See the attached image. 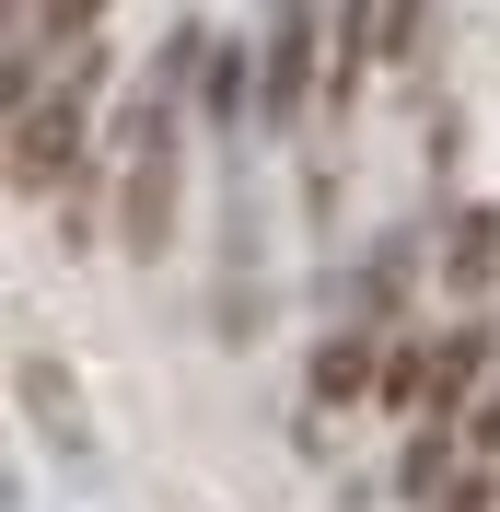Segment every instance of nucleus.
Returning <instances> with one entry per match:
<instances>
[{
	"mask_svg": "<svg viewBox=\"0 0 500 512\" xmlns=\"http://www.w3.org/2000/svg\"><path fill=\"white\" fill-rule=\"evenodd\" d=\"M12 12H47V0H12Z\"/></svg>",
	"mask_w": 500,
	"mask_h": 512,
	"instance_id": "9d476101",
	"label": "nucleus"
},
{
	"mask_svg": "<svg viewBox=\"0 0 500 512\" xmlns=\"http://www.w3.org/2000/svg\"><path fill=\"white\" fill-rule=\"evenodd\" d=\"M407 268H419V233H384V245L361 256V291H349V315H361V326H396V303H407Z\"/></svg>",
	"mask_w": 500,
	"mask_h": 512,
	"instance_id": "f03ea898",
	"label": "nucleus"
},
{
	"mask_svg": "<svg viewBox=\"0 0 500 512\" xmlns=\"http://www.w3.org/2000/svg\"><path fill=\"white\" fill-rule=\"evenodd\" d=\"M454 431H466V454H489V466H500V373L477 384L466 408H454Z\"/></svg>",
	"mask_w": 500,
	"mask_h": 512,
	"instance_id": "0eeeda50",
	"label": "nucleus"
},
{
	"mask_svg": "<svg viewBox=\"0 0 500 512\" xmlns=\"http://www.w3.org/2000/svg\"><path fill=\"white\" fill-rule=\"evenodd\" d=\"M419 24H431V0H384V59H419Z\"/></svg>",
	"mask_w": 500,
	"mask_h": 512,
	"instance_id": "6e6552de",
	"label": "nucleus"
},
{
	"mask_svg": "<svg viewBox=\"0 0 500 512\" xmlns=\"http://www.w3.org/2000/svg\"><path fill=\"white\" fill-rule=\"evenodd\" d=\"M361 373H373V326L338 315V338L314 350V408H349V396H361Z\"/></svg>",
	"mask_w": 500,
	"mask_h": 512,
	"instance_id": "39448f33",
	"label": "nucleus"
},
{
	"mask_svg": "<svg viewBox=\"0 0 500 512\" xmlns=\"http://www.w3.org/2000/svg\"><path fill=\"white\" fill-rule=\"evenodd\" d=\"M489 361H500V350H489V326H477V315H466V326H442V338H431V408H466Z\"/></svg>",
	"mask_w": 500,
	"mask_h": 512,
	"instance_id": "7ed1b4c3",
	"label": "nucleus"
},
{
	"mask_svg": "<svg viewBox=\"0 0 500 512\" xmlns=\"http://www.w3.org/2000/svg\"><path fill=\"white\" fill-rule=\"evenodd\" d=\"M314 0H268V35H256V128H303V105L326 94V47H314Z\"/></svg>",
	"mask_w": 500,
	"mask_h": 512,
	"instance_id": "f257e3e1",
	"label": "nucleus"
},
{
	"mask_svg": "<svg viewBox=\"0 0 500 512\" xmlns=\"http://www.w3.org/2000/svg\"><path fill=\"white\" fill-rule=\"evenodd\" d=\"M35 24H47V35H94V24H105V0H47Z\"/></svg>",
	"mask_w": 500,
	"mask_h": 512,
	"instance_id": "1a4fd4ad",
	"label": "nucleus"
},
{
	"mask_svg": "<svg viewBox=\"0 0 500 512\" xmlns=\"http://www.w3.org/2000/svg\"><path fill=\"white\" fill-rule=\"evenodd\" d=\"M442 280L466 291V303H477V291L500 280V210H454V245H442Z\"/></svg>",
	"mask_w": 500,
	"mask_h": 512,
	"instance_id": "20e7f679",
	"label": "nucleus"
},
{
	"mask_svg": "<svg viewBox=\"0 0 500 512\" xmlns=\"http://www.w3.org/2000/svg\"><path fill=\"white\" fill-rule=\"evenodd\" d=\"M256 105V59H245V35H210V128H245Z\"/></svg>",
	"mask_w": 500,
	"mask_h": 512,
	"instance_id": "423d86ee",
	"label": "nucleus"
}]
</instances>
